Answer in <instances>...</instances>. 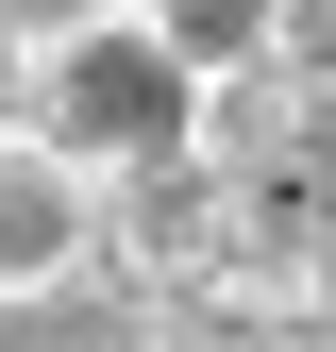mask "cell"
Masks as SVG:
<instances>
[{
	"mask_svg": "<svg viewBox=\"0 0 336 352\" xmlns=\"http://www.w3.org/2000/svg\"><path fill=\"white\" fill-rule=\"evenodd\" d=\"M101 17H135V0H0V67L67 51V34H101Z\"/></svg>",
	"mask_w": 336,
	"mask_h": 352,
	"instance_id": "cell-4",
	"label": "cell"
},
{
	"mask_svg": "<svg viewBox=\"0 0 336 352\" xmlns=\"http://www.w3.org/2000/svg\"><path fill=\"white\" fill-rule=\"evenodd\" d=\"M135 34L185 84H219V67H269V0H135Z\"/></svg>",
	"mask_w": 336,
	"mask_h": 352,
	"instance_id": "cell-3",
	"label": "cell"
},
{
	"mask_svg": "<svg viewBox=\"0 0 336 352\" xmlns=\"http://www.w3.org/2000/svg\"><path fill=\"white\" fill-rule=\"evenodd\" d=\"M185 118H202V84L168 67V51H151L135 17H101V34H67V51L0 67V135L67 151L84 185H135V168H185Z\"/></svg>",
	"mask_w": 336,
	"mask_h": 352,
	"instance_id": "cell-1",
	"label": "cell"
},
{
	"mask_svg": "<svg viewBox=\"0 0 336 352\" xmlns=\"http://www.w3.org/2000/svg\"><path fill=\"white\" fill-rule=\"evenodd\" d=\"M84 269H101V185L67 151L0 135V302H67Z\"/></svg>",
	"mask_w": 336,
	"mask_h": 352,
	"instance_id": "cell-2",
	"label": "cell"
},
{
	"mask_svg": "<svg viewBox=\"0 0 336 352\" xmlns=\"http://www.w3.org/2000/svg\"><path fill=\"white\" fill-rule=\"evenodd\" d=\"M269 67L319 101V84H336V0H269Z\"/></svg>",
	"mask_w": 336,
	"mask_h": 352,
	"instance_id": "cell-5",
	"label": "cell"
},
{
	"mask_svg": "<svg viewBox=\"0 0 336 352\" xmlns=\"http://www.w3.org/2000/svg\"><path fill=\"white\" fill-rule=\"evenodd\" d=\"M235 352H336V319H269V336H235Z\"/></svg>",
	"mask_w": 336,
	"mask_h": 352,
	"instance_id": "cell-6",
	"label": "cell"
}]
</instances>
